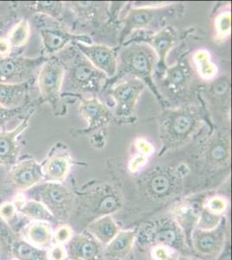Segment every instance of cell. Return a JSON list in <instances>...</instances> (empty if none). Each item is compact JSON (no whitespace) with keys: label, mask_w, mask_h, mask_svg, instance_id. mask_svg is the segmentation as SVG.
<instances>
[{"label":"cell","mask_w":232,"mask_h":260,"mask_svg":"<svg viewBox=\"0 0 232 260\" xmlns=\"http://www.w3.org/2000/svg\"><path fill=\"white\" fill-rule=\"evenodd\" d=\"M79 111L88 122V131L108 124L112 116L109 107L95 98H82Z\"/></svg>","instance_id":"cell-16"},{"label":"cell","mask_w":232,"mask_h":260,"mask_svg":"<svg viewBox=\"0 0 232 260\" xmlns=\"http://www.w3.org/2000/svg\"><path fill=\"white\" fill-rule=\"evenodd\" d=\"M215 32L216 41H224L230 34L231 29V15L230 12H222L215 19Z\"/></svg>","instance_id":"cell-33"},{"label":"cell","mask_w":232,"mask_h":260,"mask_svg":"<svg viewBox=\"0 0 232 260\" xmlns=\"http://www.w3.org/2000/svg\"><path fill=\"white\" fill-rule=\"evenodd\" d=\"M18 211L33 221H46L50 223L55 220V218L48 210L47 207L36 200L25 201Z\"/></svg>","instance_id":"cell-30"},{"label":"cell","mask_w":232,"mask_h":260,"mask_svg":"<svg viewBox=\"0 0 232 260\" xmlns=\"http://www.w3.org/2000/svg\"><path fill=\"white\" fill-rule=\"evenodd\" d=\"M76 46L94 68L106 77H114L118 71L117 55L112 48L104 45L88 44L78 40Z\"/></svg>","instance_id":"cell-11"},{"label":"cell","mask_w":232,"mask_h":260,"mask_svg":"<svg viewBox=\"0 0 232 260\" xmlns=\"http://www.w3.org/2000/svg\"><path fill=\"white\" fill-rule=\"evenodd\" d=\"M12 260H18V259H16V258H15V259H12Z\"/></svg>","instance_id":"cell-45"},{"label":"cell","mask_w":232,"mask_h":260,"mask_svg":"<svg viewBox=\"0 0 232 260\" xmlns=\"http://www.w3.org/2000/svg\"><path fill=\"white\" fill-rule=\"evenodd\" d=\"M156 63L158 64V58L150 45L145 43L132 44L121 50L117 71L141 79L156 92L153 83Z\"/></svg>","instance_id":"cell-2"},{"label":"cell","mask_w":232,"mask_h":260,"mask_svg":"<svg viewBox=\"0 0 232 260\" xmlns=\"http://www.w3.org/2000/svg\"><path fill=\"white\" fill-rule=\"evenodd\" d=\"M30 36V28L26 19L19 21L18 24H15L9 34L8 39L10 45L12 47H22L26 44Z\"/></svg>","instance_id":"cell-31"},{"label":"cell","mask_w":232,"mask_h":260,"mask_svg":"<svg viewBox=\"0 0 232 260\" xmlns=\"http://www.w3.org/2000/svg\"><path fill=\"white\" fill-rule=\"evenodd\" d=\"M203 206L212 213L223 216L226 213L229 204L223 196H212L204 203Z\"/></svg>","instance_id":"cell-35"},{"label":"cell","mask_w":232,"mask_h":260,"mask_svg":"<svg viewBox=\"0 0 232 260\" xmlns=\"http://www.w3.org/2000/svg\"><path fill=\"white\" fill-rule=\"evenodd\" d=\"M151 254L153 260H179L178 252L164 246H154Z\"/></svg>","instance_id":"cell-36"},{"label":"cell","mask_w":232,"mask_h":260,"mask_svg":"<svg viewBox=\"0 0 232 260\" xmlns=\"http://www.w3.org/2000/svg\"><path fill=\"white\" fill-rule=\"evenodd\" d=\"M159 11L158 8L136 6L135 9L130 11L125 19V28L122 34V39L128 35L132 30L144 29L151 26L157 20Z\"/></svg>","instance_id":"cell-21"},{"label":"cell","mask_w":232,"mask_h":260,"mask_svg":"<svg viewBox=\"0 0 232 260\" xmlns=\"http://www.w3.org/2000/svg\"><path fill=\"white\" fill-rule=\"evenodd\" d=\"M40 35L44 50L47 54L52 55L63 50L71 42L77 39V36L67 30L62 24L50 20V24L40 27Z\"/></svg>","instance_id":"cell-14"},{"label":"cell","mask_w":232,"mask_h":260,"mask_svg":"<svg viewBox=\"0 0 232 260\" xmlns=\"http://www.w3.org/2000/svg\"><path fill=\"white\" fill-rule=\"evenodd\" d=\"M73 229L68 225H60L54 233L53 239L56 244L66 245L73 237Z\"/></svg>","instance_id":"cell-37"},{"label":"cell","mask_w":232,"mask_h":260,"mask_svg":"<svg viewBox=\"0 0 232 260\" xmlns=\"http://www.w3.org/2000/svg\"><path fill=\"white\" fill-rule=\"evenodd\" d=\"M88 233L99 243L108 245L120 232L116 222L110 215L103 216L92 220L87 228Z\"/></svg>","instance_id":"cell-25"},{"label":"cell","mask_w":232,"mask_h":260,"mask_svg":"<svg viewBox=\"0 0 232 260\" xmlns=\"http://www.w3.org/2000/svg\"><path fill=\"white\" fill-rule=\"evenodd\" d=\"M65 66L57 59L45 61L38 77L39 91L44 100L56 103L58 100L64 80Z\"/></svg>","instance_id":"cell-7"},{"label":"cell","mask_w":232,"mask_h":260,"mask_svg":"<svg viewBox=\"0 0 232 260\" xmlns=\"http://www.w3.org/2000/svg\"><path fill=\"white\" fill-rule=\"evenodd\" d=\"M136 148L138 149L139 153L144 155H150L153 151V147L149 142L144 139H139L136 142Z\"/></svg>","instance_id":"cell-42"},{"label":"cell","mask_w":232,"mask_h":260,"mask_svg":"<svg viewBox=\"0 0 232 260\" xmlns=\"http://www.w3.org/2000/svg\"><path fill=\"white\" fill-rule=\"evenodd\" d=\"M12 46L7 39L0 38V56H9Z\"/></svg>","instance_id":"cell-43"},{"label":"cell","mask_w":232,"mask_h":260,"mask_svg":"<svg viewBox=\"0 0 232 260\" xmlns=\"http://www.w3.org/2000/svg\"><path fill=\"white\" fill-rule=\"evenodd\" d=\"M5 23H4V21L2 19H0V35L2 34L3 32L4 29H5Z\"/></svg>","instance_id":"cell-44"},{"label":"cell","mask_w":232,"mask_h":260,"mask_svg":"<svg viewBox=\"0 0 232 260\" xmlns=\"http://www.w3.org/2000/svg\"><path fill=\"white\" fill-rule=\"evenodd\" d=\"M29 116L24 118L21 123L12 131L0 132V164L13 166L18 159L19 153L18 138L28 127Z\"/></svg>","instance_id":"cell-17"},{"label":"cell","mask_w":232,"mask_h":260,"mask_svg":"<svg viewBox=\"0 0 232 260\" xmlns=\"http://www.w3.org/2000/svg\"><path fill=\"white\" fill-rule=\"evenodd\" d=\"M28 82L21 83H0V105L6 109L22 108L26 99Z\"/></svg>","instance_id":"cell-24"},{"label":"cell","mask_w":232,"mask_h":260,"mask_svg":"<svg viewBox=\"0 0 232 260\" xmlns=\"http://www.w3.org/2000/svg\"><path fill=\"white\" fill-rule=\"evenodd\" d=\"M33 195L58 221H67L76 208V198L67 186L61 183L47 182L37 186Z\"/></svg>","instance_id":"cell-4"},{"label":"cell","mask_w":232,"mask_h":260,"mask_svg":"<svg viewBox=\"0 0 232 260\" xmlns=\"http://www.w3.org/2000/svg\"><path fill=\"white\" fill-rule=\"evenodd\" d=\"M201 208L190 201H183L174 207L171 216L182 229L186 241L191 240V234L197 225Z\"/></svg>","instance_id":"cell-19"},{"label":"cell","mask_w":232,"mask_h":260,"mask_svg":"<svg viewBox=\"0 0 232 260\" xmlns=\"http://www.w3.org/2000/svg\"><path fill=\"white\" fill-rule=\"evenodd\" d=\"M226 241L225 230L220 225L210 231L195 228L191 236L194 251L198 256L206 259H216L220 256Z\"/></svg>","instance_id":"cell-10"},{"label":"cell","mask_w":232,"mask_h":260,"mask_svg":"<svg viewBox=\"0 0 232 260\" xmlns=\"http://www.w3.org/2000/svg\"><path fill=\"white\" fill-rule=\"evenodd\" d=\"M66 249L71 260H100L103 254L100 243L88 234L73 235Z\"/></svg>","instance_id":"cell-15"},{"label":"cell","mask_w":232,"mask_h":260,"mask_svg":"<svg viewBox=\"0 0 232 260\" xmlns=\"http://www.w3.org/2000/svg\"><path fill=\"white\" fill-rule=\"evenodd\" d=\"M145 88L143 81L132 77L114 86L111 96L116 104V115L124 117L132 115Z\"/></svg>","instance_id":"cell-9"},{"label":"cell","mask_w":232,"mask_h":260,"mask_svg":"<svg viewBox=\"0 0 232 260\" xmlns=\"http://www.w3.org/2000/svg\"><path fill=\"white\" fill-rule=\"evenodd\" d=\"M148 196L155 200H163L174 193L178 186V177L170 169H153L143 181Z\"/></svg>","instance_id":"cell-12"},{"label":"cell","mask_w":232,"mask_h":260,"mask_svg":"<svg viewBox=\"0 0 232 260\" xmlns=\"http://www.w3.org/2000/svg\"><path fill=\"white\" fill-rule=\"evenodd\" d=\"M79 207L82 212L92 216L94 220L120 210L122 207V197L115 187L103 184L82 195L80 199Z\"/></svg>","instance_id":"cell-5"},{"label":"cell","mask_w":232,"mask_h":260,"mask_svg":"<svg viewBox=\"0 0 232 260\" xmlns=\"http://www.w3.org/2000/svg\"><path fill=\"white\" fill-rule=\"evenodd\" d=\"M48 260H67L68 252L63 245L54 244L50 245L47 251Z\"/></svg>","instance_id":"cell-38"},{"label":"cell","mask_w":232,"mask_h":260,"mask_svg":"<svg viewBox=\"0 0 232 260\" xmlns=\"http://www.w3.org/2000/svg\"><path fill=\"white\" fill-rule=\"evenodd\" d=\"M43 63V58L24 56H0V83L28 82L36 69Z\"/></svg>","instance_id":"cell-8"},{"label":"cell","mask_w":232,"mask_h":260,"mask_svg":"<svg viewBox=\"0 0 232 260\" xmlns=\"http://www.w3.org/2000/svg\"><path fill=\"white\" fill-rule=\"evenodd\" d=\"M195 71L201 79L211 81L218 75V67L212 59V56L206 50H198L192 56Z\"/></svg>","instance_id":"cell-28"},{"label":"cell","mask_w":232,"mask_h":260,"mask_svg":"<svg viewBox=\"0 0 232 260\" xmlns=\"http://www.w3.org/2000/svg\"><path fill=\"white\" fill-rule=\"evenodd\" d=\"M136 238V231H120L111 242L106 245L105 255L112 260L123 259L134 248Z\"/></svg>","instance_id":"cell-22"},{"label":"cell","mask_w":232,"mask_h":260,"mask_svg":"<svg viewBox=\"0 0 232 260\" xmlns=\"http://www.w3.org/2000/svg\"><path fill=\"white\" fill-rule=\"evenodd\" d=\"M27 241L38 248H49L53 242V232L50 222L33 221L26 229Z\"/></svg>","instance_id":"cell-26"},{"label":"cell","mask_w":232,"mask_h":260,"mask_svg":"<svg viewBox=\"0 0 232 260\" xmlns=\"http://www.w3.org/2000/svg\"><path fill=\"white\" fill-rule=\"evenodd\" d=\"M8 178L17 189H30L43 179L42 165L34 160H23L12 166Z\"/></svg>","instance_id":"cell-13"},{"label":"cell","mask_w":232,"mask_h":260,"mask_svg":"<svg viewBox=\"0 0 232 260\" xmlns=\"http://www.w3.org/2000/svg\"><path fill=\"white\" fill-rule=\"evenodd\" d=\"M230 157V143L228 135L213 137L203 151V159L208 165L219 168L226 165Z\"/></svg>","instance_id":"cell-18"},{"label":"cell","mask_w":232,"mask_h":260,"mask_svg":"<svg viewBox=\"0 0 232 260\" xmlns=\"http://www.w3.org/2000/svg\"><path fill=\"white\" fill-rule=\"evenodd\" d=\"M12 255L18 260H48L47 251L38 248L27 240L16 239L11 245Z\"/></svg>","instance_id":"cell-29"},{"label":"cell","mask_w":232,"mask_h":260,"mask_svg":"<svg viewBox=\"0 0 232 260\" xmlns=\"http://www.w3.org/2000/svg\"><path fill=\"white\" fill-rule=\"evenodd\" d=\"M190 69L184 62H178L167 68L164 73V86L168 90L177 94L185 89L190 79Z\"/></svg>","instance_id":"cell-27"},{"label":"cell","mask_w":232,"mask_h":260,"mask_svg":"<svg viewBox=\"0 0 232 260\" xmlns=\"http://www.w3.org/2000/svg\"><path fill=\"white\" fill-rule=\"evenodd\" d=\"M176 42L175 32L170 28H164L151 36L147 45H150L158 58V66L165 67V59Z\"/></svg>","instance_id":"cell-23"},{"label":"cell","mask_w":232,"mask_h":260,"mask_svg":"<svg viewBox=\"0 0 232 260\" xmlns=\"http://www.w3.org/2000/svg\"><path fill=\"white\" fill-rule=\"evenodd\" d=\"M202 123L196 107H181L164 111L159 121L160 139L168 148H174L188 141Z\"/></svg>","instance_id":"cell-1"},{"label":"cell","mask_w":232,"mask_h":260,"mask_svg":"<svg viewBox=\"0 0 232 260\" xmlns=\"http://www.w3.org/2000/svg\"><path fill=\"white\" fill-rule=\"evenodd\" d=\"M63 9V3L62 2H46L40 1L33 5V10L37 12L50 17L51 18H57L61 15Z\"/></svg>","instance_id":"cell-34"},{"label":"cell","mask_w":232,"mask_h":260,"mask_svg":"<svg viewBox=\"0 0 232 260\" xmlns=\"http://www.w3.org/2000/svg\"><path fill=\"white\" fill-rule=\"evenodd\" d=\"M71 168L70 155L65 152H59L50 156L42 166L43 178L48 182L61 183L68 176Z\"/></svg>","instance_id":"cell-20"},{"label":"cell","mask_w":232,"mask_h":260,"mask_svg":"<svg viewBox=\"0 0 232 260\" xmlns=\"http://www.w3.org/2000/svg\"><path fill=\"white\" fill-rule=\"evenodd\" d=\"M147 155L144 154H139L136 156H134L132 158V160L129 161V165H128V169H129L130 172L132 173H136L138 172L140 169H142L147 161H148V158Z\"/></svg>","instance_id":"cell-40"},{"label":"cell","mask_w":232,"mask_h":260,"mask_svg":"<svg viewBox=\"0 0 232 260\" xmlns=\"http://www.w3.org/2000/svg\"><path fill=\"white\" fill-rule=\"evenodd\" d=\"M140 243L151 246H164L178 253L186 250V239L172 216H165L148 223L140 232Z\"/></svg>","instance_id":"cell-3"},{"label":"cell","mask_w":232,"mask_h":260,"mask_svg":"<svg viewBox=\"0 0 232 260\" xmlns=\"http://www.w3.org/2000/svg\"><path fill=\"white\" fill-rule=\"evenodd\" d=\"M223 219V216L212 213L202 206L196 228L203 231L213 230L222 224Z\"/></svg>","instance_id":"cell-32"},{"label":"cell","mask_w":232,"mask_h":260,"mask_svg":"<svg viewBox=\"0 0 232 260\" xmlns=\"http://www.w3.org/2000/svg\"><path fill=\"white\" fill-rule=\"evenodd\" d=\"M70 63V81L75 89L94 91L102 85L106 76L94 68L79 50L75 51Z\"/></svg>","instance_id":"cell-6"},{"label":"cell","mask_w":232,"mask_h":260,"mask_svg":"<svg viewBox=\"0 0 232 260\" xmlns=\"http://www.w3.org/2000/svg\"><path fill=\"white\" fill-rule=\"evenodd\" d=\"M20 110L21 108L11 110V109H6L5 107L0 105V126H2L7 121H10L11 119L13 118L15 115L19 114Z\"/></svg>","instance_id":"cell-41"},{"label":"cell","mask_w":232,"mask_h":260,"mask_svg":"<svg viewBox=\"0 0 232 260\" xmlns=\"http://www.w3.org/2000/svg\"><path fill=\"white\" fill-rule=\"evenodd\" d=\"M18 210L12 202H5L0 205V218L7 223L13 220Z\"/></svg>","instance_id":"cell-39"}]
</instances>
